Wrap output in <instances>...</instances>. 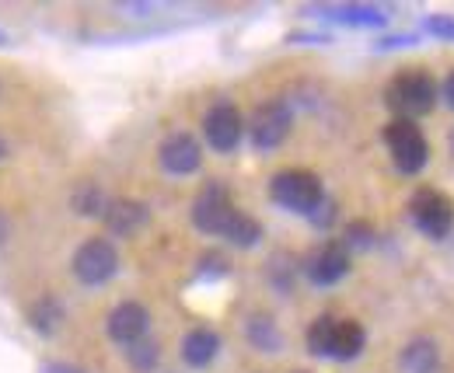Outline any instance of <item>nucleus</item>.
I'll return each instance as SVG.
<instances>
[{"mask_svg": "<svg viewBox=\"0 0 454 373\" xmlns=\"http://www.w3.org/2000/svg\"><path fill=\"white\" fill-rule=\"evenodd\" d=\"M437 98H441V84L423 66L398 70L395 77H392V84H388V91H385L388 108L395 112L398 119H409V122H416L419 115H430L434 105H437Z\"/></svg>", "mask_w": 454, "mask_h": 373, "instance_id": "nucleus-1", "label": "nucleus"}, {"mask_svg": "<svg viewBox=\"0 0 454 373\" xmlns=\"http://www.w3.org/2000/svg\"><path fill=\"white\" fill-rule=\"evenodd\" d=\"M270 199H273L277 206L290 210V214L311 216L325 203V189H322V178H318L315 171L286 167L280 175H273V182H270Z\"/></svg>", "mask_w": 454, "mask_h": 373, "instance_id": "nucleus-2", "label": "nucleus"}, {"mask_svg": "<svg viewBox=\"0 0 454 373\" xmlns=\"http://www.w3.org/2000/svg\"><path fill=\"white\" fill-rule=\"evenodd\" d=\"M409 220L430 241H444L454 227V203L437 189H419L409 199Z\"/></svg>", "mask_w": 454, "mask_h": 373, "instance_id": "nucleus-3", "label": "nucleus"}, {"mask_svg": "<svg viewBox=\"0 0 454 373\" xmlns=\"http://www.w3.org/2000/svg\"><path fill=\"white\" fill-rule=\"evenodd\" d=\"M385 144H388V154L395 160V167L402 175H416L427 167L430 158V144L423 136V129L409 119H395L385 126Z\"/></svg>", "mask_w": 454, "mask_h": 373, "instance_id": "nucleus-4", "label": "nucleus"}, {"mask_svg": "<svg viewBox=\"0 0 454 373\" xmlns=\"http://www.w3.org/2000/svg\"><path fill=\"white\" fill-rule=\"evenodd\" d=\"M234 214H238V206L231 203L224 182H207L200 189V196L192 199V223H196V230H203L210 237H224Z\"/></svg>", "mask_w": 454, "mask_h": 373, "instance_id": "nucleus-5", "label": "nucleus"}, {"mask_svg": "<svg viewBox=\"0 0 454 373\" xmlns=\"http://www.w3.org/2000/svg\"><path fill=\"white\" fill-rule=\"evenodd\" d=\"M70 268H74L77 283H84V286H106L115 272H119V252H115V245L109 237H88L74 252Z\"/></svg>", "mask_w": 454, "mask_h": 373, "instance_id": "nucleus-6", "label": "nucleus"}, {"mask_svg": "<svg viewBox=\"0 0 454 373\" xmlns=\"http://www.w3.org/2000/svg\"><path fill=\"white\" fill-rule=\"evenodd\" d=\"M290 126H294L290 105L280 102V98H273V102H262V105L255 108V115L248 122V136H252V144L259 151H277L290 136Z\"/></svg>", "mask_w": 454, "mask_h": 373, "instance_id": "nucleus-7", "label": "nucleus"}, {"mask_svg": "<svg viewBox=\"0 0 454 373\" xmlns=\"http://www.w3.org/2000/svg\"><path fill=\"white\" fill-rule=\"evenodd\" d=\"M203 136H207V144H210L217 154H231V151L241 144V136H245V119H241L238 105L217 102V105L210 108V112L203 115Z\"/></svg>", "mask_w": 454, "mask_h": 373, "instance_id": "nucleus-8", "label": "nucleus"}, {"mask_svg": "<svg viewBox=\"0 0 454 373\" xmlns=\"http://www.w3.org/2000/svg\"><path fill=\"white\" fill-rule=\"evenodd\" d=\"M349 272V248L342 241H325L318 245L308 262H304V276L315 283V286H336L342 276Z\"/></svg>", "mask_w": 454, "mask_h": 373, "instance_id": "nucleus-9", "label": "nucleus"}, {"mask_svg": "<svg viewBox=\"0 0 454 373\" xmlns=\"http://www.w3.org/2000/svg\"><path fill=\"white\" fill-rule=\"evenodd\" d=\"M106 328H109V338L119 342V346H137L140 338H147V328H151V311L144 307V304H137V300H122V304H115L109 321H106Z\"/></svg>", "mask_w": 454, "mask_h": 373, "instance_id": "nucleus-10", "label": "nucleus"}, {"mask_svg": "<svg viewBox=\"0 0 454 373\" xmlns=\"http://www.w3.org/2000/svg\"><path fill=\"white\" fill-rule=\"evenodd\" d=\"M158 160H161V167L168 171V175H192V171H200V164H203V147H200V140L192 136V133H171L168 140L158 147Z\"/></svg>", "mask_w": 454, "mask_h": 373, "instance_id": "nucleus-11", "label": "nucleus"}, {"mask_svg": "<svg viewBox=\"0 0 454 373\" xmlns=\"http://www.w3.org/2000/svg\"><path fill=\"white\" fill-rule=\"evenodd\" d=\"M151 210L140 203V199H109V210H106V227L113 230L115 237H129L137 234L144 223H147Z\"/></svg>", "mask_w": 454, "mask_h": 373, "instance_id": "nucleus-12", "label": "nucleus"}, {"mask_svg": "<svg viewBox=\"0 0 454 373\" xmlns=\"http://www.w3.org/2000/svg\"><path fill=\"white\" fill-rule=\"evenodd\" d=\"M398 370L402 373H441V346L430 335L412 338L398 353Z\"/></svg>", "mask_w": 454, "mask_h": 373, "instance_id": "nucleus-13", "label": "nucleus"}, {"mask_svg": "<svg viewBox=\"0 0 454 373\" xmlns=\"http://www.w3.org/2000/svg\"><path fill=\"white\" fill-rule=\"evenodd\" d=\"M221 353V335L214 328H192L185 338H182V360L192 367V370H203L217 360Z\"/></svg>", "mask_w": 454, "mask_h": 373, "instance_id": "nucleus-14", "label": "nucleus"}, {"mask_svg": "<svg viewBox=\"0 0 454 373\" xmlns=\"http://www.w3.org/2000/svg\"><path fill=\"white\" fill-rule=\"evenodd\" d=\"M364 346H367V331H364V324L353 318H336V331H333V353H329V360H356L360 353H364Z\"/></svg>", "mask_w": 454, "mask_h": 373, "instance_id": "nucleus-15", "label": "nucleus"}, {"mask_svg": "<svg viewBox=\"0 0 454 373\" xmlns=\"http://www.w3.org/2000/svg\"><path fill=\"white\" fill-rule=\"evenodd\" d=\"M70 206H74L77 216H106L109 196L102 192L98 182H81V185L74 189V196H70Z\"/></svg>", "mask_w": 454, "mask_h": 373, "instance_id": "nucleus-16", "label": "nucleus"}, {"mask_svg": "<svg viewBox=\"0 0 454 373\" xmlns=\"http://www.w3.org/2000/svg\"><path fill=\"white\" fill-rule=\"evenodd\" d=\"M67 318V311H63V304H59L53 293H46V297H39L35 304H32V311H28V321H32V328L39 331V335H53L59 324Z\"/></svg>", "mask_w": 454, "mask_h": 373, "instance_id": "nucleus-17", "label": "nucleus"}, {"mask_svg": "<svg viewBox=\"0 0 454 373\" xmlns=\"http://www.w3.org/2000/svg\"><path fill=\"white\" fill-rule=\"evenodd\" d=\"M245 335H248V342L255 346V349H262V353H273V349H280V328H277V321L270 318V315H252L248 324H245Z\"/></svg>", "mask_w": 454, "mask_h": 373, "instance_id": "nucleus-18", "label": "nucleus"}, {"mask_svg": "<svg viewBox=\"0 0 454 373\" xmlns=\"http://www.w3.org/2000/svg\"><path fill=\"white\" fill-rule=\"evenodd\" d=\"M224 241H231V245H238V248H252V245H259L262 241V223L255 220V216L248 214H234V220H231V227H227Z\"/></svg>", "mask_w": 454, "mask_h": 373, "instance_id": "nucleus-19", "label": "nucleus"}, {"mask_svg": "<svg viewBox=\"0 0 454 373\" xmlns=\"http://www.w3.org/2000/svg\"><path fill=\"white\" fill-rule=\"evenodd\" d=\"M333 331H336V318L333 315H322V318L311 321V328H308V349H311V356L329 360V353H333Z\"/></svg>", "mask_w": 454, "mask_h": 373, "instance_id": "nucleus-20", "label": "nucleus"}, {"mask_svg": "<svg viewBox=\"0 0 454 373\" xmlns=\"http://www.w3.org/2000/svg\"><path fill=\"white\" fill-rule=\"evenodd\" d=\"M126 360H129V367H133V370L151 373L154 367H158V360H161V346H158L154 338H140L137 346H129Z\"/></svg>", "mask_w": 454, "mask_h": 373, "instance_id": "nucleus-21", "label": "nucleus"}, {"mask_svg": "<svg viewBox=\"0 0 454 373\" xmlns=\"http://www.w3.org/2000/svg\"><path fill=\"white\" fill-rule=\"evenodd\" d=\"M374 241V227L371 223H349L346 234H342V245L353 252V248H371Z\"/></svg>", "mask_w": 454, "mask_h": 373, "instance_id": "nucleus-22", "label": "nucleus"}, {"mask_svg": "<svg viewBox=\"0 0 454 373\" xmlns=\"http://www.w3.org/2000/svg\"><path fill=\"white\" fill-rule=\"evenodd\" d=\"M308 220H311V223H315V227H329V223H333V220H336V203H333V199H329V196H325V203H322V206H318V210H315V214L308 216Z\"/></svg>", "mask_w": 454, "mask_h": 373, "instance_id": "nucleus-23", "label": "nucleus"}, {"mask_svg": "<svg viewBox=\"0 0 454 373\" xmlns=\"http://www.w3.org/2000/svg\"><path fill=\"white\" fill-rule=\"evenodd\" d=\"M441 95H444V102L454 108V70L448 74V77H444V88H441Z\"/></svg>", "mask_w": 454, "mask_h": 373, "instance_id": "nucleus-24", "label": "nucleus"}, {"mask_svg": "<svg viewBox=\"0 0 454 373\" xmlns=\"http://www.w3.org/2000/svg\"><path fill=\"white\" fill-rule=\"evenodd\" d=\"M7 158V140H4V133H0V160Z\"/></svg>", "mask_w": 454, "mask_h": 373, "instance_id": "nucleus-25", "label": "nucleus"}]
</instances>
